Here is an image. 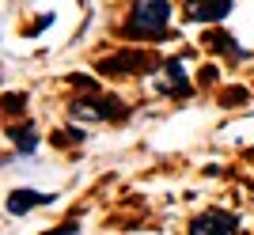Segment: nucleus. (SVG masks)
Returning <instances> with one entry per match:
<instances>
[{
	"instance_id": "7",
	"label": "nucleus",
	"mask_w": 254,
	"mask_h": 235,
	"mask_svg": "<svg viewBox=\"0 0 254 235\" xmlns=\"http://www.w3.org/2000/svg\"><path fill=\"white\" fill-rule=\"evenodd\" d=\"M57 193H42V190H11L8 193V213L11 216H23L31 209H42V205H53Z\"/></svg>"
},
{
	"instance_id": "9",
	"label": "nucleus",
	"mask_w": 254,
	"mask_h": 235,
	"mask_svg": "<svg viewBox=\"0 0 254 235\" xmlns=\"http://www.w3.org/2000/svg\"><path fill=\"white\" fill-rule=\"evenodd\" d=\"M205 42L212 46V50H220V54H228V57H235V61H247V50H239V46H232V38L228 34H220V31H212Z\"/></svg>"
},
{
	"instance_id": "6",
	"label": "nucleus",
	"mask_w": 254,
	"mask_h": 235,
	"mask_svg": "<svg viewBox=\"0 0 254 235\" xmlns=\"http://www.w3.org/2000/svg\"><path fill=\"white\" fill-rule=\"evenodd\" d=\"M235 8V0H182V19L186 23H220L228 19V11Z\"/></svg>"
},
{
	"instance_id": "3",
	"label": "nucleus",
	"mask_w": 254,
	"mask_h": 235,
	"mask_svg": "<svg viewBox=\"0 0 254 235\" xmlns=\"http://www.w3.org/2000/svg\"><path fill=\"white\" fill-rule=\"evenodd\" d=\"M95 68L103 76H133V72L159 68V61H156V54H148V50H122V54H114V57H103Z\"/></svg>"
},
{
	"instance_id": "5",
	"label": "nucleus",
	"mask_w": 254,
	"mask_h": 235,
	"mask_svg": "<svg viewBox=\"0 0 254 235\" xmlns=\"http://www.w3.org/2000/svg\"><path fill=\"white\" fill-rule=\"evenodd\" d=\"M190 235H239V216L212 205L190 220Z\"/></svg>"
},
{
	"instance_id": "4",
	"label": "nucleus",
	"mask_w": 254,
	"mask_h": 235,
	"mask_svg": "<svg viewBox=\"0 0 254 235\" xmlns=\"http://www.w3.org/2000/svg\"><path fill=\"white\" fill-rule=\"evenodd\" d=\"M118 99H110V95H80V99H72L68 103V118L72 121H110V118L118 114Z\"/></svg>"
},
{
	"instance_id": "2",
	"label": "nucleus",
	"mask_w": 254,
	"mask_h": 235,
	"mask_svg": "<svg viewBox=\"0 0 254 235\" xmlns=\"http://www.w3.org/2000/svg\"><path fill=\"white\" fill-rule=\"evenodd\" d=\"M152 91L171 95V99H190V95H193V84H190V76H186V68H182L179 57L159 61L156 76H152Z\"/></svg>"
},
{
	"instance_id": "8",
	"label": "nucleus",
	"mask_w": 254,
	"mask_h": 235,
	"mask_svg": "<svg viewBox=\"0 0 254 235\" xmlns=\"http://www.w3.org/2000/svg\"><path fill=\"white\" fill-rule=\"evenodd\" d=\"M8 137L15 140V148H19L23 156H31V152L38 148V137H34V125H31V121H27V125H15Z\"/></svg>"
},
{
	"instance_id": "1",
	"label": "nucleus",
	"mask_w": 254,
	"mask_h": 235,
	"mask_svg": "<svg viewBox=\"0 0 254 235\" xmlns=\"http://www.w3.org/2000/svg\"><path fill=\"white\" fill-rule=\"evenodd\" d=\"M171 11H175L171 0H133L122 34H126V38H144V42L163 38L167 27H171Z\"/></svg>"
},
{
	"instance_id": "10",
	"label": "nucleus",
	"mask_w": 254,
	"mask_h": 235,
	"mask_svg": "<svg viewBox=\"0 0 254 235\" xmlns=\"http://www.w3.org/2000/svg\"><path fill=\"white\" fill-rule=\"evenodd\" d=\"M50 235H84V232H80V224H61V228H53Z\"/></svg>"
}]
</instances>
